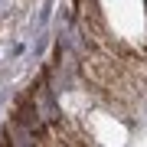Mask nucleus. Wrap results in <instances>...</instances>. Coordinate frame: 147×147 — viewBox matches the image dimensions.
<instances>
[{
    "label": "nucleus",
    "mask_w": 147,
    "mask_h": 147,
    "mask_svg": "<svg viewBox=\"0 0 147 147\" xmlns=\"http://www.w3.org/2000/svg\"><path fill=\"white\" fill-rule=\"evenodd\" d=\"M69 16L85 92L121 115H141L147 108V0H72Z\"/></svg>",
    "instance_id": "f257e3e1"
}]
</instances>
